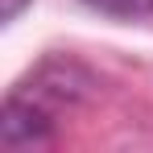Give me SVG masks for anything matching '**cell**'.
<instances>
[{"label":"cell","instance_id":"obj_1","mask_svg":"<svg viewBox=\"0 0 153 153\" xmlns=\"http://www.w3.org/2000/svg\"><path fill=\"white\" fill-rule=\"evenodd\" d=\"M0 141L4 149H25V145H46L50 141V112L37 108L25 95H8L4 116H0Z\"/></svg>","mask_w":153,"mask_h":153},{"label":"cell","instance_id":"obj_2","mask_svg":"<svg viewBox=\"0 0 153 153\" xmlns=\"http://www.w3.org/2000/svg\"><path fill=\"white\" fill-rule=\"evenodd\" d=\"M87 4L108 17H149L153 13V0H87Z\"/></svg>","mask_w":153,"mask_h":153},{"label":"cell","instance_id":"obj_3","mask_svg":"<svg viewBox=\"0 0 153 153\" xmlns=\"http://www.w3.org/2000/svg\"><path fill=\"white\" fill-rule=\"evenodd\" d=\"M25 4H29V0H0V17H4V21H13Z\"/></svg>","mask_w":153,"mask_h":153}]
</instances>
